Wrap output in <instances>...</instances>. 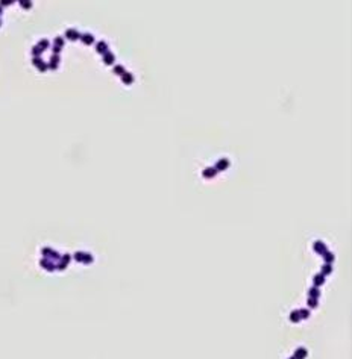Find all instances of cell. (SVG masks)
I'll use <instances>...</instances> for the list:
<instances>
[{"label":"cell","mask_w":352,"mask_h":359,"mask_svg":"<svg viewBox=\"0 0 352 359\" xmlns=\"http://www.w3.org/2000/svg\"><path fill=\"white\" fill-rule=\"evenodd\" d=\"M290 320H291V321H295V323H297V321H299V320H301V317H299V312H293V314L290 315Z\"/></svg>","instance_id":"5bb4252c"},{"label":"cell","mask_w":352,"mask_h":359,"mask_svg":"<svg viewBox=\"0 0 352 359\" xmlns=\"http://www.w3.org/2000/svg\"><path fill=\"white\" fill-rule=\"evenodd\" d=\"M313 250L316 252V253H319V255H325L328 252V247L325 245V243H322V241H316L314 244H313Z\"/></svg>","instance_id":"7a4b0ae2"},{"label":"cell","mask_w":352,"mask_h":359,"mask_svg":"<svg viewBox=\"0 0 352 359\" xmlns=\"http://www.w3.org/2000/svg\"><path fill=\"white\" fill-rule=\"evenodd\" d=\"M308 294H310V298H314V300H317L319 296H320V292H319V289H317L316 287H313V288L308 291Z\"/></svg>","instance_id":"9c48e42d"},{"label":"cell","mask_w":352,"mask_h":359,"mask_svg":"<svg viewBox=\"0 0 352 359\" xmlns=\"http://www.w3.org/2000/svg\"><path fill=\"white\" fill-rule=\"evenodd\" d=\"M96 50H97V53H100V55H105L106 52H109V49H108V44H106L105 41H99V43H97V47H96Z\"/></svg>","instance_id":"8992f818"},{"label":"cell","mask_w":352,"mask_h":359,"mask_svg":"<svg viewBox=\"0 0 352 359\" xmlns=\"http://www.w3.org/2000/svg\"><path fill=\"white\" fill-rule=\"evenodd\" d=\"M217 174V171H216V168L214 167H210V168H205L203 171H202V176L205 177V179H212Z\"/></svg>","instance_id":"5b68a950"},{"label":"cell","mask_w":352,"mask_h":359,"mask_svg":"<svg viewBox=\"0 0 352 359\" xmlns=\"http://www.w3.org/2000/svg\"><path fill=\"white\" fill-rule=\"evenodd\" d=\"M331 271H333V268H331V265H328V264H325L323 267H322V276L325 277L326 274H331Z\"/></svg>","instance_id":"7c38bea8"},{"label":"cell","mask_w":352,"mask_h":359,"mask_svg":"<svg viewBox=\"0 0 352 359\" xmlns=\"http://www.w3.org/2000/svg\"><path fill=\"white\" fill-rule=\"evenodd\" d=\"M313 282H314V287L317 288V287H320V285L325 282V277L322 276V274H317V276H314V279H313Z\"/></svg>","instance_id":"ba28073f"},{"label":"cell","mask_w":352,"mask_h":359,"mask_svg":"<svg viewBox=\"0 0 352 359\" xmlns=\"http://www.w3.org/2000/svg\"><path fill=\"white\" fill-rule=\"evenodd\" d=\"M323 258H325V264H328V265H331L334 261V255L331 253V252H326V253L323 255Z\"/></svg>","instance_id":"30bf717a"},{"label":"cell","mask_w":352,"mask_h":359,"mask_svg":"<svg viewBox=\"0 0 352 359\" xmlns=\"http://www.w3.org/2000/svg\"><path fill=\"white\" fill-rule=\"evenodd\" d=\"M114 62H115V56H114V53L106 52L105 55H103V64H105V65H114Z\"/></svg>","instance_id":"3957f363"},{"label":"cell","mask_w":352,"mask_h":359,"mask_svg":"<svg viewBox=\"0 0 352 359\" xmlns=\"http://www.w3.org/2000/svg\"><path fill=\"white\" fill-rule=\"evenodd\" d=\"M120 77H122V82H123L124 85L134 83V74H132V73H129V71H124Z\"/></svg>","instance_id":"277c9868"},{"label":"cell","mask_w":352,"mask_h":359,"mask_svg":"<svg viewBox=\"0 0 352 359\" xmlns=\"http://www.w3.org/2000/svg\"><path fill=\"white\" fill-rule=\"evenodd\" d=\"M82 43H84V44H87V45H91L93 43H94V37L90 35V34L84 35V37H82Z\"/></svg>","instance_id":"52a82bcc"},{"label":"cell","mask_w":352,"mask_h":359,"mask_svg":"<svg viewBox=\"0 0 352 359\" xmlns=\"http://www.w3.org/2000/svg\"><path fill=\"white\" fill-rule=\"evenodd\" d=\"M112 71H114V74H117V76H122L123 73L126 71V70H124V67H123V65H114V70H112Z\"/></svg>","instance_id":"8fae6325"},{"label":"cell","mask_w":352,"mask_h":359,"mask_svg":"<svg viewBox=\"0 0 352 359\" xmlns=\"http://www.w3.org/2000/svg\"><path fill=\"white\" fill-rule=\"evenodd\" d=\"M67 37L71 38V39H77V38H79V34H77L76 30H68V32H67Z\"/></svg>","instance_id":"4fadbf2b"},{"label":"cell","mask_w":352,"mask_h":359,"mask_svg":"<svg viewBox=\"0 0 352 359\" xmlns=\"http://www.w3.org/2000/svg\"><path fill=\"white\" fill-rule=\"evenodd\" d=\"M308 306L310 308H316L317 306V300H314V298H308Z\"/></svg>","instance_id":"9a60e30c"},{"label":"cell","mask_w":352,"mask_h":359,"mask_svg":"<svg viewBox=\"0 0 352 359\" xmlns=\"http://www.w3.org/2000/svg\"><path fill=\"white\" fill-rule=\"evenodd\" d=\"M229 165H231L229 159H226V158H222V159H219V161L216 162L214 168H216V171L219 173V171H225V170H228V168H229Z\"/></svg>","instance_id":"6da1fadb"}]
</instances>
